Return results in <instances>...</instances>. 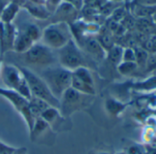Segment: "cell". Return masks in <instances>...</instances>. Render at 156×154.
Instances as JSON below:
<instances>
[{
	"mask_svg": "<svg viewBox=\"0 0 156 154\" xmlns=\"http://www.w3.org/2000/svg\"><path fill=\"white\" fill-rule=\"evenodd\" d=\"M9 2H10L9 0H0V14H1L2 10L4 9V8Z\"/></svg>",
	"mask_w": 156,
	"mask_h": 154,
	"instance_id": "83f0119b",
	"label": "cell"
},
{
	"mask_svg": "<svg viewBox=\"0 0 156 154\" xmlns=\"http://www.w3.org/2000/svg\"><path fill=\"white\" fill-rule=\"evenodd\" d=\"M20 7L26 9L30 15H31L33 18L37 20L44 21L51 17V14L48 12V10L46 9L43 4H36V3L27 1V0H24Z\"/></svg>",
	"mask_w": 156,
	"mask_h": 154,
	"instance_id": "7c38bea8",
	"label": "cell"
},
{
	"mask_svg": "<svg viewBox=\"0 0 156 154\" xmlns=\"http://www.w3.org/2000/svg\"><path fill=\"white\" fill-rule=\"evenodd\" d=\"M0 79L6 89L15 91L28 100L31 98L28 83L19 66L10 64H3Z\"/></svg>",
	"mask_w": 156,
	"mask_h": 154,
	"instance_id": "277c9868",
	"label": "cell"
},
{
	"mask_svg": "<svg viewBox=\"0 0 156 154\" xmlns=\"http://www.w3.org/2000/svg\"><path fill=\"white\" fill-rule=\"evenodd\" d=\"M138 66L135 62H124L122 61L118 66V70L123 75H129L133 73L137 69Z\"/></svg>",
	"mask_w": 156,
	"mask_h": 154,
	"instance_id": "44dd1931",
	"label": "cell"
},
{
	"mask_svg": "<svg viewBox=\"0 0 156 154\" xmlns=\"http://www.w3.org/2000/svg\"><path fill=\"white\" fill-rule=\"evenodd\" d=\"M122 61L124 62H135V52L133 48L126 47L123 50Z\"/></svg>",
	"mask_w": 156,
	"mask_h": 154,
	"instance_id": "cb8c5ba5",
	"label": "cell"
},
{
	"mask_svg": "<svg viewBox=\"0 0 156 154\" xmlns=\"http://www.w3.org/2000/svg\"><path fill=\"white\" fill-rule=\"evenodd\" d=\"M24 57V61L33 66L49 67L55 62V56L49 47L42 43H34L27 52L21 54Z\"/></svg>",
	"mask_w": 156,
	"mask_h": 154,
	"instance_id": "52a82bcc",
	"label": "cell"
},
{
	"mask_svg": "<svg viewBox=\"0 0 156 154\" xmlns=\"http://www.w3.org/2000/svg\"><path fill=\"white\" fill-rule=\"evenodd\" d=\"M41 78L45 81L55 98L60 100L62 95L71 88L72 71L60 66H49L41 73Z\"/></svg>",
	"mask_w": 156,
	"mask_h": 154,
	"instance_id": "6da1fadb",
	"label": "cell"
},
{
	"mask_svg": "<svg viewBox=\"0 0 156 154\" xmlns=\"http://www.w3.org/2000/svg\"><path fill=\"white\" fill-rule=\"evenodd\" d=\"M155 11L156 6H145L134 2L130 5V14L136 19L151 18Z\"/></svg>",
	"mask_w": 156,
	"mask_h": 154,
	"instance_id": "9a60e30c",
	"label": "cell"
},
{
	"mask_svg": "<svg viewBox=\"0 0 156 154\" xmlns=\"http://www.w3.org/2000/svg\"><path fill=\"white\" fill-rule=\"evenodd\" d=\"M20 10V6L15 2H9L0 14V21L4 23H13L15 18Z\"/></svg>",
	"mask_w": 156,
	"mask_h": 154,
	"instance_id": "5bb4252c",
	"label": "cell"
},
{
	"mask_svg": "<svg viewBox=\"0 0 156 154\" xmlns=\"http://www.w3.org/2000/svg\"><path fill=\"white\" fill-rule=\"evenodd\" d=\"M29 105L30 113L35 119L41 117V114L50 107V105L46 102L36 97H31L29 100Z\"/></svg>",
	"mask_w": 156,
	"mask_h": 154,
	"instance_id": "2e32d148",
	"label": "cell"
},
{
	"mask_svg": "<svg viewBox=\"0 0 156 154\" xmlns=\"http://www.w3.org/2000/svg\"><path fill=\"white\" fill-rule=\"evenodd\" d=\"M35 43L22 31H18V33L16 35L14 44H13V50L14 52L18 54H24L27 52Z\"/></svg>",
	"mask_w": 156,
	"mask_h": 154,
	"instance_id": "4fadbf2b",
	"label": "cell"
},
{
	"mask_svg": "<svg viewBox=\"0 0 156 154\" xmlns=\"http://www.w3.org/2000/svg\"><path fill=\"white\" fill-rule=\"evenodd\" d=\"M22 32H25L35 43L41 38V31L40 30V27L35 23L27 24L22 30Z\"/></svg>",
	"mask_w": 156,
	"mask_h": 154,
	"instance_id": "d6986e66",
	"label": "cell"
},
{
	"mask_svg": "<svg viewBox=\"0 0 156 154\" xmlns=\"http://www.w3.org/2000/svg\"><path fill=\"white\" fill-rule=\"evenodd\" d=\"M100 154H107V153H100Z\"/></svg>",
	"mask_w": 156,
	"mask_h": 154,
	"instance_id": "836d02e7",
	"label": "cell"
},
{
	"mask_svg": "<svg viewBox=\"0 0 156 154\" xmlns=\"http://www.w3.org/2000/svg\"><path fill=\"white\" fill-rule=\"evenodd\" d=\"M106 108L109 113L117 114L118 112H119L123 109V106L120 103H119L117 101L109 99L106 102Z\"/></svg>",
	"mask_w": 156,
	"mask_h": 154,
	"instance_id": "603a6c76",
	"label": "cell"
},
{
	"mask_svg": "<svg viewBox=\"0 0 156 154\" xmlns=\"http://www.w3.org/2000/svg\"><path fill=\"white\" fill-rule=\"evenodd\" d=\"M78 12L79 11L71 5L62 2L57 10L52 14L54 20L53 22H65L67 24H71L76 21Z\"/></svg>",
	"mask_w": 156,
	"mask_h": 154,
	"instance_id": "8fae6325",
	"label": "cell"
},
{
	"mask_svg": "<svg viewBox=\"0 0 156 154\" xmlns=\"http://www.w3.org/2000/svg\"><path fill=\"white\" fill-rule=\"evenodd\" d=\"M63 2L71 5L78 11L82 10L85 7V0H63Z\"/></svg>",
	"mask_w": 156,
	"mask_h": 154,
	"instance_id": "484cf974",
	"label": "cell"
},
{
	"mask_svg": "<svg viewBox=\"0 0 156 154\" xmlns=\"http://www.w3.org/2000/svg\"><path fill=\"white\" fill-rule=\"evenodd\" d=\"M135 52V63L138 66H145L149 54L141 46H136L133 48Z\"/></svg>",
	"mask_w": 156,
	"mask_h": 154,
	"instance_id": "ffe728a7",
	"label": "cell"
},
{
	"mask_svg": "<svg viewBox=\"0 0 156 154\" xmlns=\"http://www.w3.org/2000/svg\"><path fill=\"white\" fill-rule=\"evenodd\" d=\"M151 20L152 23L156 26V11L152 14V16L151 17Z\"/></svg>",
	"mask_w": 156,
	"mask_h": 154,
	"instance_id": "4dcf8cb0",
	"label": "cell"
},
{
	"mask_svg": "<svg viewBox=\"0 0 156 154\" xmlns=\"http://www.w3.org/2000/svg\"><path fill=\"white\" fill-rule=\"evenodd\" d=\"M73 38L69 24L65 22H52L41 32L42 44L50 49L59 50Z\"/></svg>",
	"mask_w": 156,
	"mask_h": 154,
	"instance_id": "3957f363",
	"label": "cell"
},
{
	"mask_svg": "<svg viewBox=\"0 0 156 154\" xmlns=\"http://www.w3.org/2000/svg\"><path fill=\"white\" fill-rule=\"evenodd\" d=\"M111 1H115V2H119V1H122V0H111Z\"/></svg>",
	"mask_w": 156,
	"mask_h": 154,
	"instance_id": "d6a6232c",
	"label": "cell"
},
{
	"mask_svg": "<svg viewBox=\"0 0 156 154\" xmlns=\"http://www.w3.org/2000/svg\"><path fill=\"white\" fill-rule=\"evenodd\" d=\"M12 154H26V148H18L14 149Z\"/></svg>",
	"mask_w": 156,
	"mask_h": 154,
	"instance_id": "f1b7e54d",
	"label": "cell"
},
{
	"mask_svg": "<svg viewBox=\"0 0 156 154\" xmlns=\"http://www.w3.org/2000/svg\"><path fill=\"white\" fill-rule=\"evenodd\" d=\"M81 49H83L88 55L96 60H102L106 57L107 52L103 49L97 38L92 36L83 35L80 40L76 42Z\"/></svg>",
	"mask_w": 156,
	"mask_h": 154,
	"instance_id": "9c48e42d",
	"label": "cell"
},
{
	"mask_svg": "<svg viewBox=\"0 0 156 154\" xmlns=\"http://www.w3.org/2000/svg\"><path fill=\"white\" fill-rule=\"evenodd\" d=\"M0 96L9 101L11 103V105L22 115V117L25 119L26 123L28 124V126L30 131L36 119L32 116L30 113L29 100L19 94L15 91L9 90L6 88H1V87H0Z\"/></svg>",
	"mask_w": 156,
	"mask_h": 154,
	"instance_id": "ba28073f",
	"label": "cell"
},
{
	"mask_svg": "<svg viewBox=\"0 0 156 154\" xmlns=\"http://www.w3.org/2000/svg\"><path fill=\"white\" fill-rule=\"evenodd\" d=\"M63 0H44V7L51 14V16L57 10V9L62 5Z\"/></svg>",
	"mask_w": 156,
	"mask_h": 154,
	"instance_id": "7402d4cb",
	"label": "cell"
},
{
	"mask_svg": "<svg viewBox=\"0 0 156 154\" xmlns=\"http://www.w3.org/2000/svg\"><path fill=\"white\" fill-rule=\"evenodd\" d=\"M124 48L119 44L113 45L108 51H107L106 57L112 65L119 66L122 62V55H123Z\"/></svg>",
	"mask_w": 156,
	"mask_h": 154,
	"instance_id": "e0dca14e",
	"label": "cell"
},
{
	"mask_svg": "<svg viewBox=\"0 0 156 154\" xmlns=\"http://www.w3.org/2000/svg\"><path fill=\"white\" fill-rule=\"evenodd\" d=\"M97 39L106 52L108 51L113 45H115L113 33L108 28H106V30H104V31L100 29L99 35Z\"/></svg>",
	"mask_w": 156,
	"mask_h": 154,
	"instance_id": "ac0fdd59",
	"label": "cell"
},
{
	"mask_svg": "<svg viewBox=\"0 0 156 154\" xmlns=\"http://www.w3.org/2000/svg\"><path fill=\"white\" fill-rule=\"evenodd\" d=\"M18 33L13 23H4L0 21V54L13 50V44Z\"/></svg>",
	"mask_w": 156,
	"mask_h": 154,
	"instance_id": "30bf717a",
	"label": "cell"
},
{
	"mask_svg": "<svg viewBox=\"0 0 156 154\" xmlns=\"http://www.w3.org/2000/svg\"><path fill=\"white\" fill-rule=\"evenodd\" d=\"M134 3L145 6H156V0H134Z\"/></svg>",
	"mask_w": 156,
	"mask_h": 154,
	"instance_id": "4316f807",
	"label": "cell"
},
{
	"mask_svg": "<svg viewBox=\"0 0 156 154\" xmlns=\"http://www.w3.org/2000/svg\"><path fill=\"white\" fill-rule=\"evenodd\" d=\"M94 97L95 96L93 95L83 94L69 88L60 98V105L58 109L64 117H68L74 112L86 109Z\"/></svg>",
	"mask_w": 156,
	"mask_h": 154,
	"instance_id": "5b68a950",
	"label": "cell"
},
{
	"mask_svg": "<svg viewBox=\"0 0 156 154\" xmlns=\"http://www.w3.org/2000/svg\"><path fill=\"white\" fill-rule=\"evenodd\" d=\"M111 14H112V21H114L116 22H119L125 18V16L127 15V12H126L125 9L118 8V9H115Z\"/></svg>",
	"mask_w": 156,
	"mask_h": 154,
	"instance_id": "d4e9b609",
	"label": "cell"
},
{
	"mask_svg": "<svg viewBox=\"0 0 156 154\" xmlns=\"http://www.w3.org/2000/svg\"><path fill=\"white\" fill-rule=\"evenodd\" d=\"M27 1L36 3V4H44V0H27Z\"/></svg>",
	"mask_w": 156,
	"mask_h": 154,
	"instance_id": "f546056e",
	"label": "cell"
},
{
	"mask_svg": "<svg viewBox=\"0 0 156 154\" xmlns=\"http://www.w3.org/2000/svg\"><path fill=\"white\" fill-rule=\"evenodd\" d=\"M22 75L28 83V86L30 91L31 97H36L46 102L50 106L59 108L60 102L50 91L49 87L45 81L41 78L40 75H37L31 69L25 66H19Z\"/></svg>",
	"mask_w": 156,
	"mask_h": 154,
	"instance_id": "7a4b0ae2",
	"label": "cell"
},
{
	"mask_svg": "<svg viewBox=\"0 0 156 154\" xmlns=\"http://www.w3.org/2000/svg\"><path fill=\"white\" fill-rule=\"evenodd\" d=\"M3 55L0 54V73H1V69H2V66H3Z\"/></svg>",
	"mask_w": 156,
	"mask_h": 154,
	"instance_id": "1f68e13d",
	"label": "cell"
},
{
	"mask_svg": "<svg viewBox=\"0 0 156 154\" xmlns=\"http://www.w3.org/2000/svg\"><path fill=\"white\" fill-rule=\"evenodd\" d=\"M58 61L62 67L70 71L81 66H87L82 49L73 38L58 50Z\"/></svg>",
	"mask_w": 156,
	"mask_h": 154,
	"instance_id": "8992f818",
	"label": "cell"
}]
</instances>
